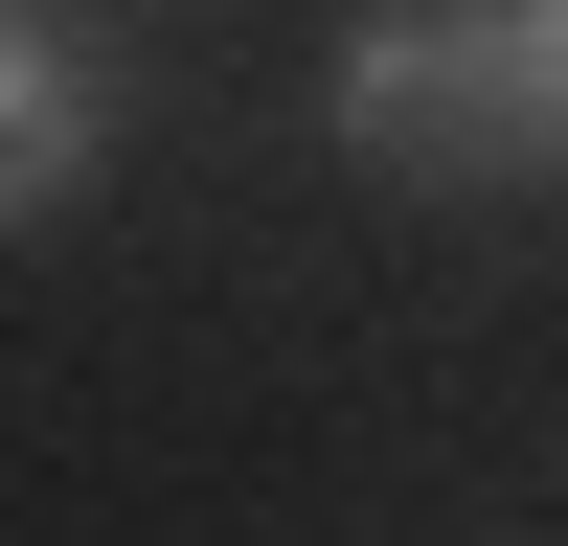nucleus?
Returning <instances> with one entry per match:
<instances>
[{
  "instance_id": "1",
  "label": "nucleus",
  "mask_w": 568,
  "mask_h": 546,
  "mask_svg": "<svg viewBox=\"0 0 568 546\" xmlns=\"http://www.w3.org/2000/svg\"><path fill=\"white\" fill-rule=\"evenodd\" d=\"M318 114L387 182H568V0H364Z\"/></svg>"
},
{
  "instance_id": "2",
  "label": "nucleus",
  "mask_w": 568,
  "mask_h": 546,
  "mask_svg": "<svg viewBox=\"0 0 568 546\" xmlns=\"http://www.w3.org/2000/svg\"><path fill=\"white\" fill-rule=\"evenodd\" d=\"M91 160H114V69H91L45 0H0V228H45Z\"/></svg>"
}]
</instances>
